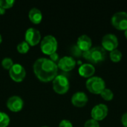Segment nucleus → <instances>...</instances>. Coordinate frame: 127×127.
I'll return each mask as SVG.
<instances>
[{"mask_svg":"<svg viewBox=\"0 0 127 127\" xmlns=\"http://www.w3.org/2000/svg\"><path fill=\"white\" fill-rule=\"evenodd\" d=\"M33 69L37 78L42 82L53 80L58 72L57 64L45 57L37 59L33 63Z\"/></svg>","mask_w":127,"mask_h":127,"instance_id":"obj_1","label":"nucleus"},{"mask_svg":"<svg viewBox=\"0 0 127 127\" xmlns=\"http://www.w3.org/2000/svg\"><path fill=\"white\" fill-rule=\"evenodd\" d=\"M106 51L100 46L92 48L90 50L83 52V57L92 63H99L106 59Z\"/></svg>","mask_w":127,"mask_h":127,"instance_id":"obj_2","label":"nucleus"},{"mask_svg":"<svg viewBox=\"0 0 127 127\" xmlns=\"http://www.w3.org/2000/svg\"><path fill=\"white\" fill-rule=\"evenodd\" d=\"M58 46L57 39L52 35L45 36L40 42V48L42 51L47 55H51L57 51Z\"/></svg>","mask_w":127,"mask_h":127,"instance_id":"obj_3","label":"nucleus"},{"mask_svg":"<svg viewBox=\"0 0 127 127\" xmlns=\"http://www.w3.org/2000/svg\"><path fill=\"white\" fill-rule=\"evenodd\" d=\"M87 89L93 94L98 95L106 89L105 81L100 77H92L86 83Z\"/></svg>","mask_w":127,"mask_h":127,"instance_id":"obj_4","label":"nucleus"},{"mask_svg":"<svg viewBox=\"0 0 127 127\" xmlns=\"http://www.w3.org/2000/svg\"><path fill=\"white\" fill-rule=\"evenodd\" d=\"M69 81L64 75H57L53 80V89L58 94L66 93L69 89Z\"/></svg>","mask_w":127,"mask_h":127,"instance_id":"obj_5","label":"nucleus"},{"mask_svg":"<svg viewBox=\"0 0 127 127\" xmlns=\"http://www.w3.org/2000/svg\"><path fill=\"white\" fill-rule=\"evenodd\" d=\"M112 25L119 31H126L127 29V13L120 11L115 13L112 17Z\"/></svg>","mask_w":127,"mask_h":127,"instance_id":"obj_6","label":"nucleus"},{"mask_svg":"<svg viewBox=\"0 0 127 127\" xmlns=\"http://www.w3.org/2000/svg\"><path fill=\"white\" fill-rule=\"evenodd\" d=\"M9 74L10 78L16 82L22 81L26 75L25 68L19 63H14L9 70Z\"/></svg>","mask_w":127,"mask_h":127,"instance_id":"obj_7","label":"nucleus"},{"mask_svg":"<svg viewBox=\"0 0 127 127\" xmlns=\"http://www.w3.org/2000/svg\"><path fill=\"white\" fill-rule=\"evenodd\" d=\"M118 46V37L113 33H107L102 39V48L106 51H112Z\"/></svg>","mask_w":127,"mask_h":127,"instance_id":"obj_8","label":"nucleus"},{"mask_svg":"<svg viewBox=\"0 0 127 127\" xmlns=\"http://www.w3.org/2000/svg\"><path fill=\"white\" fill-rule=\"evenodd\" d=\"M108 112L109 110L107 106L103 103H100L93 107L91 112V115L92 119L97 121H103L106 118L108 115Z\"/></svg>","mask_w":127,"mask_h":127,"instance_id":"obj_9","label":"nucleus"},{"mask_svg":"<svg viewBox=\"0 0 127 127\" xmlns=\"http://www.w3.org/2000/svg\"><path fill=\"white\" fill-rule=\"evenodd\" d=\"M25 41L29 44V45L33 46L37 45L39 42H41V34L40 32L34 28H29L25 31Z\"/></svg>","mask_w":127,"mask_h":127,"instance_id":"obj_10","label":"nucleus"},{"mask_svg":"<svg viewBox=\"0 0 127 127\" xmlns=\"http://www.w3.org/2000/svg\"><path fill=\"white\" fill-rule=\"evenodd\" d=\"M7 108L14 112H19L20 110H22V109L23 108L24 106V101L23 100L17 96V95H13L10 97L7 100Z\"/></svg>","mask_w":127,"mask_h":127,"instance_id":"obj_11","label":"nucleus"},{"mask_svg":"<svg viewBox=\"0 0 127 127\" xmlns=\"http://www.w3.org/2000/svg\"><path fill=\"white\" fill-rule=\"evenodd\" d=\"M76 65V61L75 60L69 56H65L62 57L59 60L57 66L61 70L64 71H70L72 69L74 68Z\"/></svg>","mask_w":127,"mask_h":127,"instance_id":"obj_12","label":"nucleus"},{"mask_svg":"<svg viewBox=\"0 0 127 127\" xmlns=\"http://www.w3.org/2000/svg\"><path fill=\"white\" fill-rule=\"evenodd\" d=\"M88 97L83 92H77L71 97V103L76 107H83L88 103Z\"/></svg>","mask_w":127,"mask_h":127,"instance_id":"obj_13","label":"nucleus"},{"mask_svg":"<svg viewBox=\"0 0 127 127\" xmlns=\"http://www.w3.org/2000/svg\"><path fill=\"white\" fill-rule=\"evenodd\" d=\"M77 45L83 52H85L92 48V41L89 36L83 34L79 36V38L77 39Z\"/></svg>","mask_w":127,"mask_h":127,"instance_id":"obj_14","label":"nucleus"},{"mask_svg":"<svg viewBox=\"0 0 127 127\" xmlns=\"http://www.w3.org/2000/svg\"><path fill=\"white\" fill-rule=\"evenodd\" d=\"M79 74L80 76L83 77H92L95 72V68L92 64L85 63L80 66L79 68Z\"/></svg>","mask_w":127,"mask_h":127,"instance_id":"obj_15","label":"nucleus"},{"mask_svg":"<svg viewBox=\"0 0 127 127\" xmlns=\"http://www.w3.org/2000/svg\"><path fill=\"white\" fill-rule=\"evenodd\" d=\"M28 18L33 23L39 24L42 19V13L39 9L33 7L28 12Z\"/></svg>","mask_w":127,"mask_h":127,"instance_id":"obj_16","label":"nucleus"},{"mask_svg":"<svg viewBox=\"0 0 127 127\" xmlns=\"http://www.w3.org/2000/svg\"><path fill=\"white\" fill-rule=\"evenodd\" d=\"M110 59L114 63H118L122 59V53L121 51L115 49L110 52Z\"/></svg>","mask_w":127,"mask_h":127,"instance_id":"obj_17","label":"nucleus"},{"mask_svg":"<svg viewBox=\"0 0 127 127\" xmlns=\"http://www.w3.org/2000/svg\"><path fill=\"white\" fill-rule=\"evenodd\" d=\"M30 49V45L26 41H22L17 45V51L20 54H26Z\"/></svg>","mask_w":127,"mask_h":127,"instance_id":"obj_18","label":"nucleus"},{"mask_svg":"<svg viewBox=\"0 0 127 127\" xmlns=\"http://www.w3.org/2000/svg\"><path fill=\"white\" fill-rule=\"evenodd\" d=\"M10 124V118L4 112H0V127H7Z\"/></svg>","mask_w":127,"mask_h":127,"instance_id":"obj_19","label":"nucleus"},{"mask_svg":"<svg viewBox=\"0 0 127 127\" xmlns=\"http://www.w3.org/2000/svg\"><path fill=\"white\" fill-rule=\"evenodd\" d=\"M100 95H101L102 98L106 101H110L114 97V94H113L112 91L111 89H106V88L100 93Z\"/></svg>","mask_w":127,"mask_h":127,"instance_id":"obj_20","label":"nucleus"},{"mask_svg":"<svg viewBox=\"0 0 127 127\" xmlns=\"http://www.w3.org/2000/svg\"><path fill=\"white\" fill-rule=\"evenodd\" d=\"M13 60L10 57H4L2 60H1V65L5 69H8L10 70V68L13 66Z\"/></svg>","mask_w":127,"mask_h":127,"instance_id":"obj_21","label":"nucleus"},{"mask_svg":"<svg viewBox=\"0 0 127 127\" xmlns=\"http://www.w3.org/2000/svg\"><path fill=\"white\" fill-rule=\"evenodd\" d=\"M15 1L14 0H0V7L4 10L13 7Z\"/></svg>","mask_w":127,"mask_h":127,"instance_id":"obj_22","label":"nucleus"},{"mask_svg":"<svg viewBox=\"0 0 127 127\" xmlns=\"http://www.w3.org/2000/svg\"><path fill=\"white\" fill-rule=\"evenodd\" d=\"M71 54H72L74 57H79L83 56V52L77 47V45H74V46L71 47Z\"/></svg>","mask_w":127,"mask_h":127,"instance_id":"obj_23","label":"nucleus"},{"mask_svg":"<svg viewBox=\"0 0 127 127\" xmlns=\"http://www.w3.org/2000/svg\"><path fill=\"white\" fill-rule=\"evenodd\" d=\"M84 127H100V124L98 121L94 119H90L85 123Z\"/></svg>","mask_w":127,"mask_h":127,"instance_id":"obj_24","label":"nucleus"},{"mask_svg":"<svg viewBox=\"0 0 127 127\" xmlns=\"http://www.w3.org/2000/svg\"><path fill=\"white\" fill-rule=\"evenodd\" d=\"M59 127H73V125L71 121L68 120H63L60 121Z\"/></svg>","mask_w":127,"mask_h":127,"instance_id":"obj_25","label":"nucleus"},{"mask_svg":"<svg viewBox=\"0 0 127 127\" xmlns=\"http://www.w3.org/2000/svg\"><path fill=\"white\" fill-rule=\"evenodd\" d=\"M49 56H50V60H51L52 62H54V63H56V62L59 61V55H58V54H57V52L53 53L52 54H51V55H49Z\"/></svg>","mask_w":127,"mask_h":127,"instance_id":"obj_26","label":"nucleus"},{"mask_svg":"<svg viewBox=\"0 0 127 127\" xmlns=\"http://www.w3.org/2000/svg\"><path fill=\"white\" fill-rule=\"evenodd\" d=\"M121 123L124 127H127V112L124 113L121 117Z\"/></svg>","mask_w":127,"mask_h":127,"instance_id":"obj_27","label":"nucleus"},{"mask_svg":"<svg viewBox=\"0 0 127 127\" xmlns=\"http://www.w3.org/2000/svg\"><path fill=\"white\" fill-rule=\"evenodd\" d=\"M4 13H5V10H4V9H3V8H1V7H0V15L4 14Z\"/></svg>","mask_w":127,"mask_h":127,"instance_id":"obj_28","label":"nucleus"},{"mask_svg":"<svg viewBox=\"0 0 127 127\" xmlns=\"http://www.w3.org/2000/svg\"><path fill=\"white\" fill-rule=\"evenodd\" d=\"M124 34H125V36H126V38L127 39V29L125 31V32H124Z\"/></svg>","mask_w":127,"mask_h":127,"instance_id":"obj_29","label":"nucleus"},{"mask_svg":"<svg viewBox=\"0 0 127 127\" xmlns=\"http://www.w3.org/2000/svg\"><path fill=\"white\" fill-rule=\"evenodd\" d=\"M1 41H2V38H1V35L0 34V44H1Z\"/></svg>","mask_w":127,"mask_h":127,"instance_id":"obj_30","label":"nucleus"},{"mask_svg":"<svg viewBox=\"0 0 127 127\" xmlns=\"http://www.w3.org/2000/svg\"><path fill=\"white\" fill-rule=\"evenodd\" d=\"M47 127V126H44V127Z\"/></svg>","mask_w":127,"mask_h":127,"instance_id":"obj_31","label":"nucleus"}]
</instances>
